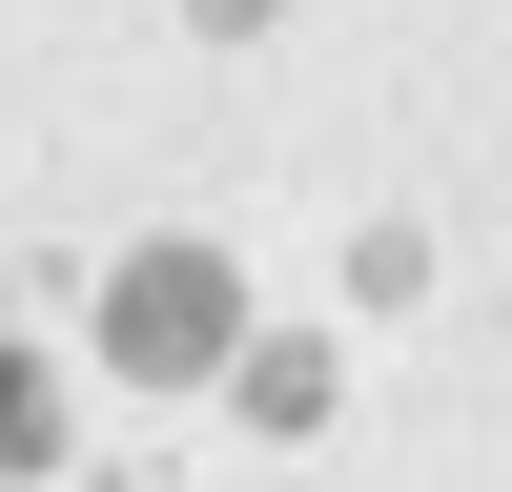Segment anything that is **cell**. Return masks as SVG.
<instances>
[{
  "label": "cell",
  "mask_w": 512,
  "mask_h": 492,
  "mask_svg": "<svg viewBox=\"0 0 512 492\" xmlns=\"http://www.w3.org/2000/svg\"><path fill=\"white\" fill-rule=\"evenodd\" d=\"M103 369H123V390H205V369H246V287H226V246H144V267L103 287Z\"/></svg>",
  "instance_id": "cell-1"
},
{
  "label": "cell",
  "mask_w": 512,
  "mask_h": 492,
  "mask_svg": "<svg viewBox=\"0 0 512 492\" xmlns=\"http://www.w3.org/2000/svg\"><path fill=\"white\" fill-rule=\"evenodd\" d=\"M41 451H62V410H41V369L0 349V472H41Z\"/></svg>",
  "instance_id": "cell-2"
}]
</instances>
